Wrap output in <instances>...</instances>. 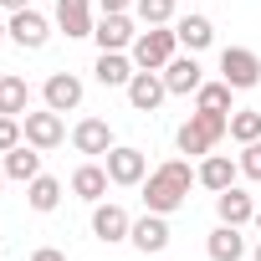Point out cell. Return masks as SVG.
Here are the masks:
<instances>
[{"label": "cell", "mask_w": 261, "mask_h": 261, "mask_svg": "<svg viewBox=\"0 0 261 261\" xmlns=\"http://www.w3.org/2000/svg\"><path fill=\"white\" fill-rule=\"evenodd\" d=\"M21 128H26V144L31 149H57V144H67V123H62V113H51V108H41V113H26L21 118Z\"/></svg>", "instance_id": "8992f818"}, {"label": "cell", "mask_w": 261, "mask_h": 261, "mask_svg": "<svg viewBox=\"0 0 261 261\" xmlns=\"http://www.w3.org/2000/svg\"><path fill=\"white\" fill-rule=\"evenodd\" d=\"M41 97H46L51 113H77L82 108V77L77 72H51L46 87H41Z\"/></svg>", "instance_id": "9c48e42d"}, {"label": "cell", "mask_w": 261, "mask_h": 261, "mask_svg": "<svg viewBox=\"0 0 261 261\" xmlns=\"http://www.w3.org/2000/svg\"><path fill=\"white\" fill-rule=\"evenodd\" d=\"M0 190H6V169H0Z\"/></svg>", "instance_id": "d590c367"}, {"label": "cell", "mask_w": 261, "mask_h": 261, "mask_svg": "<svg viewBox=\"0 0 261 261\" xmlns=\"http://www.w3.org/2000/svg\"><path fill=\"white\" fill-rule=\"evenodd\" d=\"M251 256H256V261H261V241H256V251H251Z\"/></svg>", "instance_id": "e575fe53"}, {"label": "cell", "mask_w": 261, "mask_h": 261, "mask_svg": "<svg viewBox=\"0 0 261 261\" xmlns=\"http://www.w3.org/2000/svg\"><path fill=\"white\" fill-rule=\"evenodd\" d=\"M195 185H200V179H195V169H190L185 159H164L159 169L144 174V205H149L154 215H174V210L190 200Z\"/></svg>", "instance_id": "6da1fadb"}, {"label": "cell", "mask_w": 261, "mask_h": 261, "mask_svg": "<svg viewBox=\"0 0 261 261\" xmlns=\"http://www.w3.org/2000/svg\"><path fill=\"white\" fill-rule=\"evenodd\" d=\"M72 149H77V154H108V149H113V128H108L102 118H82V123L72 128Z\"/></svg>", "instance_id": "d6986e66"}, {"label": "cell", "mask_w": 261, "mask_h": 261, "mask_svg": "<svg viewBox=\"0 0 261 261\" xmlns=\"http://www.w3.org/2000/svg\"><path fill=\"white\" fill-rule=\"evenodd\" d=\"M230 139L236 144H256L261 139V108H236L230 113Z\"/></svg>", "instance_id": "484cf974"}, {"label": "cell", "mask_w": 261, "mask_h": 261, "mask_svg": "<svg viewBox=\"0 0 261 261\" xmlns=\"http://www.w3.org/2000/svg\"><path fill=\"white\" fill-rule=\"evenodd\" d=\"M230 97H236V87L220 77V82H205V87L195 92V108H205V113H236V108H230Z\"/></svg>", "instance_id": "d4e9b609"}, {"label": "cell", "mask_w": 261, "mask_h": 261, "mask_svg": "<svg viewBox=\"0 0 261 261\" xmlns=\"http://www.w3.org/2000/svg\"><path fill=\"white\" fill-rule=\"evenodd\" d=\"M11 41L21 46V51H41L46 41H51V21L41 16V11H11Z\"/></svg>", "instance_id": "52a82bcc"}, {"label": "cell", "mask_w": 261, "mask_h": 261, "mask_svg": "<svg viewBox=\"0 0 261 261\" xmlns=\"http://www.w3.org/2000/svg\"><path fill=\"white\" fill-rule=\"evenodd\" d=\"M128 57H134L139 72H164V67L179 57V36H174V26H149V31H139V41L128 46Z\"/></svg>", "instance_id": "3957f363"}, {"label": "cell", "mask_w": 261, "mask_h": 261, "mask_svg": "<svg viewBox=\"0 0 261 261\" xmlns=\"http://www.w3.org/2000/svg\"><path fill=\"white\" fill-rule=\"evenodd\" d=\"M256 230H261V205H256Z\"/></svg>", "instance_id": "836d02e7"}, {"label": "cell", "mask_w": 261, "mask_h": 261, "mask_svg": "<svg viewBox=\"0 0 261 261\" xmlns=\"http://www.w3.org/2000/svg\"><path fill=\"white\" fill-rule=\"evenodd\" d=\"M92 0H57V31L67 36V41H82V36H92Z\"/></svg>", "instance_id": "8fae6325"}, {"label": "cell", "mask_w": 261, "mask_h": 261, "mask_svg": "<svg viewBox=\"0 0 261 261\" xmlns=\"http://www.w3.org/2000/svg\"><path fill=\"white\" fill-rule=\"evenodd\" d=\"M97 6H102V16H128V11H134V0H97Z\"/></svg>", "instance_id": "f546056e"}, {"label": "cell", "mask_w": 261, "mask_h": 261, "mask_svg": "<svg viewBox=\"0 0 261 261\" xmlns=\"http://www.w3.org/2000/svg\"><path fill=\"white\" fill-rule=\"evenodd\" d=\"M241 174L261 185V139L256 144H241Z\"/></svg>", "instance_id": "f1b7e54d"}, {"label": "cell", "mask_w": 261, "mask_h": 261, "mask_svg": "<svg viewBox=\"0 0 261 261\" xmlns=\"http://www.w3.org/2000/svg\"><path fill=\"white\" fill-rule=\"evenodd\" d=\"M174 36H179L185 51H205V46L215 41V21H210V16H179V21H174Z\"/></svg>", "instance_id": "ffe728a7"}, {"label": "cell", "mask_w": 261, "mask_h": 261, "mask_svg": "<svg viewBox=\"0 0 261 261\" xmlns=\"http://www.w3.org/2000/svg\"><path fill=\"white\" fill-rule=\"evenodd\" d=\"M26 200H31V210H36V215H51V210L62 205V179H51V174H36V179L26 185Z\"/></svg>", "instance_id": "cb8c5ba5"}, {"label": "cell", "mask_w": 261, "mask_h": 261, "mask_svg": "<svg viewBox=\"0 0 261 261\" xmlns=\"http://www.w3.org/2000/svg\"><path fill=\"white\" fill-rule=\"evenodd\" d=\"M205 251H210V261H241L246 256V236H241V225H215L210 236H205Z\"/></svg>", "instance_id": "ac0fdd59"}, {"label": "cell", "mask_w": 261, "mask_h": 261, "mask_svg": "<svg viewBox=\"0 0 261 261\" xmlns=\"http://www.w3.org/2000/svg\"><path fill=\"white\" fill-rule=\"evenodd\" d=\"M31 0H0V11H26Z\"/></svg>", "instance_id": "1f68e13d"}, {"label": "cell", "mask_w": 261, "mask_h": 261, "mask_svg": "<svg viewBox=\"0 0 261 261\" xmlns=\"http://www.w3.org/2000/svg\"><path fill=\"white\" fill-rule=\"evenodd\" d=\"M92 236H97L102 246H118V241L134 236V220H128L123 205H113V200L102 205V200H97V205H92Z\"/></svg>", "instance_id": "ba28073f"}, {"label": "cell", "mask_w": 261, "mask_h": 261, "mask_svg": "<svg viewBox=\"0 0 261 261\" xmlns=\"http://www.w3.org/2000/svg\"><path fill=\"white\" fill-rule=\"evenodd\" d=\"M200 72H205V67L195 62V51H190V57H174V62L164 67V87H169V97H190V92H200V87H205Z\"/></svg>", "instance_id": "4fadbf2b"}, {"label": "cell", "mask_w": 261, "mask_h": 261, "mask_svg": "<svg viewBox=\"0 0 261 261\" xmlns=\"http://www.w3.org/2000/svg\"><path fill=\"white\" fill-rule=\"evenodd\" d=\"M92 41H97V51H128V46L139 41L134 16H102V21L92 26Z\"/></svg>", "instance_id": "7c38bea8"}, {"label": "cell", "mask_w": 261, "mask_h": 261, "mask_svg": "<svg viewBox=\"0 0 261 261\" xmlns=\"http://www.w3.org/2000/svg\"><path fill=\"white\" fill-rule=\"evenodd\" d=\"M134 16L144 26H174V0H134Z\"/></svg>", "instance_id": "4316f807"}, {"label": "cell", "mask_w": 261, "mask_h": 261, "mask_svg": "<svg viewBox=\"0 0 261 261\" xmlns=\"http://www.w3.org/2000/svg\"><path fill=\"white\" fill-rule=\"evenodd\" d=\"M6 36H11V21H6V16H0V41H6Z\"/></svg>", "instance_id": "d6a6232c"}, {"label": "cell", "mask_w": 261, "mask_h": 261, "mask_svg": "<svg viewBox=\"0 0 261 261\" xmlns=\"http://www.w3.org/2000/svg\"><path fill=\"white\" fill-rule=\"evenodd\" d=\"M225 134H230V113H205V108H195V113L179 123L174 144H179V154H200V159H205Z\"/></svg>", "instance_id": "7a4b0ae2"}, {"label": "cell", "mask_w": 261, "mask_h": 261, "mask_svg": "<svg viewBox=\"0 0 261 261\" xmlns=\"http://www.w3.org/2000/svg\"><path fill=\"white\" fill-rule=\"evenodd\" d=\"M215 215H220L225 225H246V220H256V200H251L241 185H230V190L215 195Z\"/></svg>", "instance_id": "e0dca14e"}, {"label": "cell", "mask_w": 261, "mask_h": 261, "mask_svg": "<svg viewBox=\"0 0 261 261\" xmlns=\"http://www.w3.org/2000/svg\"><path fill=\"white\" fill-rule=\"evenodd\" d=\"M0 113H6V118H26V113H31V87H26V77H0Z\"/></svg>", "instance_id": "603a6c76"}, {"label": "cell", "mask_w": 261, "mask_h": 261, "mask_svg": "<svg viewBox=\"0 0 261 261\" xmlns=\"http://www.w3.org/2000/svg\"><path fill=\"white\" fill-rule=\"evenodd\" d=\"M134 57H128V51H97V62H92V77L102 82V87H128V82H134Z\"/></svg>", "instance_id": "2e32d148"}, {"label": "cell", "mask_w": 261, "mask_h": 261, "mask_svg": "<svg viewBox=\"0 0 261 261\" xmlns=\"http://www.w3.org/2000/svg\"><path fill=\"white\" fill-rule=\"evenodd\" d=\"M102 159H108V179H113V185H123V190L144 185V174H149V154H144V149H134V144H113Z\"/></svg>", "instance_id": "277c9868"}, {"label": "cell", "mask_w": 261, "mask_h": 261, "mask_svg": "<svg viewBox=\"0 0 261 261\" xmlns=\"http://www.w3.org/2000/svg\"><path fill=\"white\" fill-rule=\"evenodd\" d=\"M220 77H225L236 92H251V87L261 82V57H256L251 46H225V51H220Z\"/></svg>", "instance_id": "5b68a950"}, {"label": "cell", "mask_w": 261, "mask_h": 261, "mask_svg": "<svg viewBox=\"0 0 261 261\" xmlns=\"http://www.w3.org/2000/svg\"><path fill=\"white\" fill-rule=\"evenodd\" d=\"M6 179H21V185H31L36 174H41V149H31V144H16L11 154H6Z\"/></svg>", "instance_id": "7402d4cb"}, {"label": "cell", "mask_w": 261, "mask_h": 261, "mask_svg": "<svg viewBox=\"0 0 261 261\" xmlns=\"http://www.w3.org/2000/svg\"><path fill=\"white\" fill-rule=\"evenodd\" d=\"M236 174H241V159H230V154H205V159H200V169H195V179H200L210 195L230 190V185H236Z\"/></svg>", "instance_id": "5bb4252c"}, {"label": "cell", "mask_w": 261, "mask_h": 261, "mask_svg": "<svg viewBox=\"0 0 261 261\" xmlns=\"http://www.w3.org/2000/svg\"><path fill=\"white\" fill-rule=\"evenodd\" d=\"M16 144H26V128H21V118H6V113H0V154H11Z\"/></svg>", "instance_id": "83f0119b"}, {"label": "cell", "mask_w": 261, "mask_h": 261, "mask_svg": "<svg viewBox=\"0 0 261 261\" xmlns=\"http://www.w3.org/2000/svg\"><path fill=\"white\" fill-rule=\"evenodd\" d=\"M169 236H174V230H169V215H154V210H149L144 220H134V236H128V241H134L144 256H159V251L169 246Z\"/></svg>", "instance_id": "9a60e30c"}, {"label": "cell", "mask_w": 261, "mask_h": 261, "mask_svg": "<svg viewBox=\"0 0 261 261\" xmlns=\"http://www.w3.org/2000/svg\"><path fill=\"white\" fill-rule=\"evenodd\" d=\"M123 92H128V102H134V113H159V102L169 97L164 72H134V82H128Z\"/></svg>", "instance_id": "30bf717a"}, {"label": "cell", "mask_w": 261, "mask_h": 261, "mask_svg": "<svg viewBox=\"0 0 261 261\" xmlns=\"http://www.w3.org/2000/svg\"><path fill=\"white\" fill-rule=\"evenodd\" d=\"M108 185H113V179H108V164H82V169L72 174V195L87 200V205H97V200L108 195Z\"/></svg>", "instance_id": "44dd1931"}, {"label": "cell", "mask_w": 261, "mask_h": 261, "mask_svg": "<svg viewBox=\"0 0 261 261\" xmlns=\"http://www.w3.org/2000/svg\"><path fill=\"white\" fill-rule=\"evenodd\" d=\"M31 261H67V256H62L57 246H36V251H31Z\"/></svg>", "instance_id": "4dcf8cb0"}]
</instances>
